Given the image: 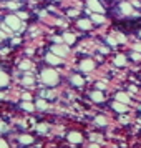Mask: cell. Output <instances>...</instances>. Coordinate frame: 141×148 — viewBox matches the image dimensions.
<instances>
[{
    "label": "cell",
    "instance_id": "cell-30",
    "mask_svg": "<svg viewBox=\"0 0 141 148\" xmlns=\"http://www.w3.org/2000/svg\"><path fill=\"white\" fill-rule=\"evenodd\" d=\"M88 148H100V145H90Z\"/></svg>",
    "mask_w": 141,
    "mask_h": 148
},
{
    "label": "cell",
    "instance_id": "cell-12",
    "mask_svg": "<svg viewBox=\"0 0 141 148\" xmlns=\"http://www.w3.org/2000/svg\"><path fill=\"white\" fill-rule=\"evenodd\" d=\"M32 141H33V138H32L30 135H22L20 136V143L22 145H30Z\"/></svg>",
    "mask_w": 141,
    "mask_h": 148
},
{
    "label": "cell",
    "instance_id": "cell-1",
    "mask_svg": "<svg viewBox=\"0 0 141 148\" xmlns=\"http://www.w3.org/2000/svg\"><path fill=\"white\" fill-rule=\"evenodd\" d=\"M42 80H43V83H47V85H50V87H53V85L58 83V75H57L55 70L47 68V70L42 72Z\"/></svg>",
    "mask_w": 141,
    "mask_h": 148
},
{
    "label": "cell",
    "instance_id": "cell-25",
    "mask_svg": "<svg viewBox=\"0 0 141 148\" xmlns=\"http://www.w3.org/2000/svg\"><path fill=\"white\" fill-rule=\"evenodd\" d=\"M0 148H8L7 147V141H5V140H0Z\"/></svg>",
    "mask_w": 141,
    "mask_h": 148
},
{
    "label": "cell",
    "instance_id": "cell-20",
    "mask_svg": "<svg viewBox=\"0 0 141 148\" xmlns=\"http://www.w3.org/2000/svg\"><path fill=\"white\" fill-rule=\"evenodd\" d=\"M37 108H42V110H43V108H47V101H45V100H38V101H37Z\"/></svg>",
    "mask_w": 141,
    "mask_h": 148
},
{
    "label": "cell",
    "instance_id": "cell-4",
    "mask_svg": "<svg viewBox=\"0 0 141 148\" xmlns=\"http://www.w3.org/2000/svg\"><path fill=\"white\" fill-rule=\"evenodd\" d=\"M52 52L57 53L58 57H65V55L68 53V47H67V45H53Z\"/></svg>",
    "mask_w": 141,
    "mask_h": 148
},
{
    "label": "cell",
    "instance_id": "cell-6",
    "mask_svg": "<svg viewBox=\"0 0 141 148\" xmlns=\"http://www.w3.org/2000/svg\"><path fill=\"white\" fill-rule=\"evenodd\" d=\"M88 8L95 12H103V7L98 3V0H88Z\"/></svg>",
    "mask_w": 141,
    "mask_h": 148
},
{
    "label": "cell",
    "instance_id": "cell-16",
    "mask_svg": "<svg viewBox=\"0 0 141 148\" xmlns=\"http://www.w3.org/2000/svg\"><path fill=\"white\" fill-rule=\"evenodd\" d=\"M72 82H73V85H76V87H81L83 85V78L78 77V75H75L73 78H72Z\"/></svg>",
    "mask_w": 141,
    "mask_h": 148
},
{
    "label": "cell",
    "instance_id": "cell-18",
    "mask_svg": "<svg viewBox=\"0 0 141 148\" xmlns=\"http://www.w3.org/2000/svg\"><path fill=\"white\" fill-rule=\"evenodd\" d=\"M63 40L67 42V43H73V42H75V37H73L72 34H65V35H63Z\"/></svg>",
    "mask_w": 141,
    "mask_h": 148
},
{
    "label": "cell",
    "instance_id": "cell-5",
    "mask_svg": "<svg viewBox=\"0 0 141 148\" xmlns=\"http://www.w3.org/2000/svg\"><path fill=\"white\" fill-rule=\"evenodd\" d=\"M47 62H48V63H52V65H58V63H61V58L57 53L52 52V53L47 55Z\"/></svg>",
    "mask_w": 141,
    "mask_h": 148
},
{
    "label": "cell",
    "instance_id": "cell-31",
    "mask_svg": "<svg viewBox=\"0 0 141 148\" xmlns=\"http://www.w3.org/2000/svg\"><path fill=\"white\" fill-rule=\"evenodd\" d=\"M140 37H141V32H140Z\"/></svg>",
    "mask_w": 141,
    "mask_h": 148
},
{
    "label": "cell",
    "instance_id": "cell-3",
    "mask_svg": "<svg viewBox=\"0 0 141 148\" xmlns=\"http://www.w3.org/2000/svg\"><path fill=\"white\" fill-rule=\"evenodd\" d=\"M67 138L70 143H81L83 141V136H81V133H78V132H70V133L67 135Z\"/></svg>",
    "mask_w": 141,
    "mask_h": 148
},
{
    "label": "cell",
    "instance_id": "cell-24",
    "mask_svg": "<svg viewBox=\"0 0 141 148\" xmlns=\"http://www.w3.org/2000/svg\"><path fill=\"white\" fill-rule=\"evenodd\" d=\"M28 67H30V63H28V62H22V63H20V68H22V70H27Z\"/></svg>",
    "mask_w": 141,
    "mask_h": 148
},
{
    "label": "cell",
    "instance_id": "cell-2",
    "mask_svg": "<svg viewBox=\"0 0 141 148\" xmlns=\"http://www.w3.org/2000/svg\"><path fill=\"white\" fill-rule=\"evenodd\" d=\"M5 25L10 27L12 30H20V20L15 15H8L7 18H5Z\"/></svg>",
    "mask_w": 141,
    "mask_h": 148
},
{
    "label": "cell",
    "instance_id": "cell-14",
    "mask_svg": "<svg viewBox=\"0 0 141 148\" xmlns=\"http://www.w3.org/2000/svg\"><path fill=\"white\" fill-rule=\"evenodd\" d=\"M78 27H80L81 30H88V28L91 27V22L90 20H80L78 22Z\"/></svg>",
    "mask_w": 141,
    "mask_h": 148
},
{
    "label": "cell",
    "instance_id": "cell-7",
    "mask_svg": "<svg viewBox=\"0 0 141 148\" xmlns=\"http://www.w3.org/2000/svg\"><path fill=\"white\" fill-rule=\"evenodd\" d=\"M93 67H95L93 60H83L80 63V68L83 70V72H90V70H93Z\"/></svg>",
    "mask_w": 141,
    "mask_h": 148
},
{
    "label": "cell",
    "instance_id": "cell-11",
    "mask_svg": "<svg viewBox=\"0 0 141 148\" xmlns=\"http://www.w3.org/2000/svg\"><path fill=\"white\" fill-rule=\"evenodd\" d=\"M116 101H121V103H129V97H128L126 93L120 92V93H116Z\"/></svg>",
    "mask_w": 141,
    "mask_h": 148
},
{
    "label": "cell",
    "instance_id": "cell-13",
    "mask_svg": "<svg viewBox=\"0 0 141 148\" xmlns=\"http://www.w3.org/2000/svg\"><path fill=\"white\" fill-rule=\"evenodd\" d=\"M126 63V58H125V55H118L116 58H114V65H118V67H123Z\"/></svg>",
    "mask_w": 141,
    "mask_h": 148
},
{
    "label": "cell",
    "instance_id": "cell-21",
    "mask_svg": "<svg viewBox=\"0 0 141 148\" xmlns=\"http://www.w3.org/2000/svg\"><path fill=\"white\" fill-rule=\"evenodd\" d=\"M47 125H45V123H40V125H38V127H37V130H38V132H40V133H43V132H47Z\"/></svg>",
    "mask_w": 141,
    "mask_h": 148
},
{
    "label": "cell",
    "instance_id": "cell-29",
    "mask_svg": "<svg viewBox=\"0 0 141 148\" xmlns=\"http://www.w3.org/2000/svg\"><path fill=\"white\" fill-rule=\"evenodd\" d=\"M3 130H5V125H3V123L0 121V132H3Z\"/></svg>",
    "mask_w": 141,
    "mask_h": 148
},
{
    "label": "cell",
    "instance_id": "cell-26",
    "mask_svg": "<svg viewBox=\"0 0 141 148\" xmlns=\"http://www.w3.org/2000/svg\"><path fill=\"white\" fill-rule=\"evenodd\" d=\"M134 50H136V52H141V43H138V45H134Z\"/></svg>",
    "mask_w": 141,
    "mask_h": 148
},
{
    "label": "cell",
    "instance_id": "cell-15",
    "mask_svg": "<svg viewBox=\"0 0 141 148\" xmlns=\"http://www.w3.org/2000/svg\"><path fill=\"white\" fill-rule=\"evenodd\" d=\"M7 83H8V77H7L5 73H3V72H0V88L5 87Z\"/></svg>",
    "mask_w": 141,
    "mask_h": 148
},
{
    "label": "cell",
    "instance_id": "cell-8",
    "mask_svg": "<svg viewBox=\"0 0 141 148\" xmlns=\"http://www.w3.org/2000/svg\"><path fill=\"white\" fill-rule=\"evenodd\" d=\"M90 98H91L93 101H96V103H100V101L105 100L103 93H101V92H98V90H96V92H91V93H90Z\"/></svg>",
    "mask_w": 141,
    "mask_h": 148
},
{
    "label": "cell",
    "instance_id": "cell-10",
    "mask_svg": "<svg viewBox=\"0 0 141 148\" xmlns=\"http://www.w3.org/2000/svg\"><path fill=\"white\" fill-rule=\"evenodd\" d=\"M120 8H121V12H123V14H126V15L133 14V8H131V5H129L128 2H123V3L120 5Z\"/></svg>",
    "mask_w": 141,
    "mask_h": 148
},
{
    "label": "cell",
    "instance_id": "cell-28",
    "mask_svg": "<svg viewBox=\"0 0 141 148\" xmlns=\"http://www.w3.org/2000/svg\"><path fill=\"white\" fill-rule=\"evenodd\" d=\"M68 15H72V17H75V15H76V12H75V10H70V12H68Z\"/></svg>",
    "mask_w": 141,
    "mask_h": 148
},
{
    "label": "cell",
    "instance_id": "cell-23",
    "mask_svg": "<svg viewBox=\"0 0 141 148\" xmlns=\"http://www.w3.org/2000/svg\"><path fill=\"white\" fill-rule=\"evenodd\" d=\"M23 83H25V85H32V83H33V80H32L30 77H25V78H23Z\"/></svg>",
    "mask_w": 141,
    "mask_h": 148
},
{
    "label": "cell",
    "instance_id": "cell-19",
    "mask_svg": "<svg viewBox=\"0 0 141 148\" xmlns=\"http://www.w3.org/2000/svg\"><path fill=\"white\" fill-rule=\"evenodd\" d=\"M91 20L96 22V23H101V22L105 20V18H103L101 15H98V14H93V15H91Z\"/></svg>",
    "mask_w": 141,
    "mask_h": 148
},
{
    "label": "cell",
    "instance_id": "cell-27",
    "mask_svg": "<svg viewBox=\"0 0 141 148\" xmlns=\"http://www.w3.org/2000/svg\"><path fill=\"white\" fill-rule=\"evenodd\" d=\"M133 58L134 60H140V53H133Z\"/></svg>",
    "mask_w": 141,
    "mask_h": 148
},
{
    "label": "cell",
    "instance_id": "cell-9",
    "mask_svg": "<svg viewBox=\"0 0 141 148\" xmlns=\"http://www.w3.org/2000/svg\"><path fill=\"white\" fill-rule=\"evenodd\" d=\"M113 108L120 113H125L126 112V103H121V101H114L113 103Z\"/></svg>",
    "mask_w": 141,
    "mask_h": 148
},
{
    "label": "cell",
    "instance_id": "cell-17",
    "mask_svg": "<svg viewBox=\"0 0 141 148\" xmlns=\"http://www.w3.org/2000/svg\"><path fill=\"white\" fill-rule=\"evenodd\" d=\"M22 108H23V110H27V112H32V110H33V105H32V103H30V101H23V103H22Z\"/></svg>",
    "mask_w": 141,
    "mask_h": 148
},
{
    "label": "cell",
    "instance_id": "cell-22",
    "mask_svg": "<svg viewBox=\"0 0 141 148\" xmlns=\"http://www.w3.org/2000/svg\"><path fill=\"white\" fill-rule=\"evenodd\" d=\"M96 123H98V125H103V127H105V125H106V120H105L103 116H96Z\"/></svg>",
    "mask_w": 141,
    "mask_h": 148
}]
</instances>
